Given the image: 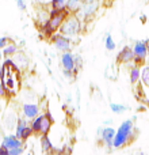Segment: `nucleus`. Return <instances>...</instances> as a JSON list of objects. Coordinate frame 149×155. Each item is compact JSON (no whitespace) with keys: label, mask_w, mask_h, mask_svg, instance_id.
<instances>
[{"label":"nucleus","mask_w":149,"mask_h":155,"mask_svg":"<svg viewBox=\"0 0 149 155\" xmlns=\"http://www.w3.org/2000/svg\"><path fill=\"white\" fill-rule=\"evenodd\" d=\"M68 14H69V11L67 8H64V10H53L52 8L50 12H49V18L42 25V31L49 37L56 31H59L60 26L64 22V19L67 18Z\"/></svg>","instance_id":"obj_1"},{"label":"nucleus","mask_w":149,"mask_h":155,"mask_svg":"<svg viewBox=\"0 0 149 155\" xmlns=\"http://www.w3.org/2000/svg\"><path fill=\"white\" fill-rule=\"evenodd\" d=\"M134 137V125L133 120H126L119 125L118 131L115 132V137L113 142V147L119 148L122 146L128 144L132 139Z\"/></svg>","instance_id":"obj_2"},{"label":"nucleus","mask_w":149,"mask_h":155,"mask_svg":"<svg viewBox=\"0 0 149 155\" xmlns=\"http://www.w3.org/2000/svg\"><path fill=\"white\" fill-rule=\"evenodd\" d=\"M59 31L61 33V34L69 37L71 40L77 37V35L80 34V31H81V19L77 16V14L69 12L67 15V18L64 19V22L61 23Z\"/></svg>","instance_id":"obj_3"},{"label":"nucleus","mask_w":149,"mask_h":155,"mask_svg":"<svg viewBox=\"0 0 149 155\" xmlns=\"http://www.w3.org/2000/svg\"><path fill=\"white\" fill-rule=\"evenodd\" d=\"M99 5H100L99 0H83L81 7L76 14L81 21H87L95 15L96 11L99 10Z\"/></svg>","instance_id":"obj_4"},{"label":"nucleus","mask_w":149,"mask_h":155,"mask_svg":"<svg viewBox=\"0 0 149 155\" xmlns=\"http://www.w3.org/2000/svg\"><path fill=\"white\" fill-rule=\"evenodd\" d=\"M52 42H53L54 48L60 52H68L72 48V42H71V38L67 37V35L61 34V33H54V34L50 35Z\"/></svg>","instance_id":"obj_5"},{"label":"nucleus","mask_w":149,"mask_h":155,"mask_svg":"<svg viewBox=\"0 0 149 155\" xmlns=\"http://www.w3.org/2000/svg\"><path fill=\"white\" fill-rule=\"evenodd\" d=\"M133 53H134V63L136 64H142L148 54L147 41H136L133 46Z\"/></svg>","instance_id":"obj_6"},{"label":"nucleus","mask_w":149,"mask_h":155,"mask_svg":"<svg viewBox=\"0 0 149 155\" xmlns=\"http://www.w3.org/2000/svg\"><path fill=\"white\" fill-rule=\"evenodd\" d=\"M61 65H62L64 70H69V71H74V72H77L76 61H74V54L71 53V51L62 52V54H61Z\"/></svg>","instance_id":"obj_7"},{"label":"nucleus","mask_w":149,"mask_h":155,"mask_svg":"<svg viewBox=\"0 0 149 155\" xmlns=\"http://www.w3.org/2000/svg\"><path fill=\"white\" fill-rule=\"evenodd\" d=\"M22 112H23L24 118L33 120V118H35L40 114V106H38L37 104L26 102V104H23V106H22Z\"/></svg>","instance_id":"obj_8"},{"label":"nucleus","mask_w":149,"mask_h":155,"mask_svg":"<svg viewBox=\"0 0 149 155\" xmlns=\"http://www.w3.org/2000/svg\"><path fill=\"white\" fill-rule=\"evenodd\" d=\"M118 63L121 64H129L130 61H134V53H133V48H129V46H125V48L121 49V52L117 56Z\"/></svg>","instance_id":"obj_9"},{"label":"nucleus","mask_w":149,"mask_h":155,"mask_svg":"<svg viewBox=\"0 0 149 155\" xmlns=\"http://www.w3.org/2000/svg\"><path fill=\"white\" fill-rule=\"evenodd\" d=\"M99 137L102 139V142L106 147H113V142H114L115 137V129L111 128V127H106V128L102 129V134Z\"/></svg>","instance_id":"obj_10"},{"label":"nucleus","mask_w":149,"mask_h":155,"mask_svg":"<svg viewBox=\"0 0 149 155\" xmlns=\"http://www.w3.org/2000/svg\"><path fill=\"white\" fill-rule=\"evenodd\" d=\"M2 146H4L5 148L11 150V148H14V147H19V146H23V140L19 139L16 135H8V136H4V137H3Z\"/></svg>","instance_id":"obj_11"},{"label":"nucleus","mask_w":149,"mask_h":155,"mask_svg":"<svg viewBox=\"0 0 149 155\" xmlns=\"http://www.w3.org/2000/svg\"><path fill=\"white\" fill-rule=\"evenodd\" d=\"M52 124H53V120H52L50 113H45V114H42V118H41V127H40V135H48L52 129Z\"/></svg>","instance_id":"obj_12"},{"label":"nucleus","mask_w":149,"mask_h":155,"mask_svg":"<svg viewBox=\"0 0 149 155\" xmlns=\"http://www.w3.org/2000/svg\"><path fill=\"white\" fill-rule=\"evenodd\" d=\"M140 79H141V70H140L138 64H136L130 68V82H132V84H137Z\"/></svg>","instance_id":"obj_13"},{"label":"nucleus","mask_w":149,"mask_h":155,"mask_svg":"<svg viewBox=\"0 0 149 155\" xmlns=\"http://www.w3.org/2000/svg\"><path fill=\"white\" fill-rule=\"evenodd\" d=\"M29 125L27 124V118H18V121H16V131H15V135L21 139L22 137V134H23V131L26 129V127Z\"/></svg>","instance_id":"obj_14"},{"label":"nucleus","mask_w":149,"mask_h":155,"mask_svg":"<svg viewBox=\"0 0 149 155\" xmlns=\"http://www.w3.org/2000/svg\"><path fill=\"white\" fill-rule=\"evenodd\" d=\"M83 0H68L67 2V10L72 14H76L81 7Z\"/></svg>","instance_id":"obj_15"},{"label":"nucleus","mask_w":149,"mask_h":155,"mask_svg":"<svg viewBox=\"0 0 149 155\" xmlns=\"http://www.w3.org/2000/svg\"><path fill=\"white\" fill-rule=\"evenodd\" d=\"M41 146H42V150L45 151V153H49V151L53 150V143H52L50 137L48 136V135H42V137H41Z\"/></svg>","instance_id":"obj_16"},{"label":"nucleus","mask_w":149,"mask_h":155,"mask_svg":"<svg viewBox=\"0 0 149 155\" xmlns=\"http://www.w3.org/2000/svg\"><path fill=\"white\" fill-rule=\"evenodd\" d=\"M110 109H111V112L115 113V114H121V113L129 110V106H125V105H122V104H110Z\"/></svg>","instance_id":"obj_17"},{"label":"nucleus","mask_w":149,"mask_h":155,"mask_svg":"<svg viewBox=\"0 0 149 155\" xmlns=\"http://www.w3.org/2000/svg\"><path fill=\"white\" fill-rule=\"evenodd\" d=\"M16 51H18V46L15 45V44H7V45L3 48V54H4L5 57L11 56V54H15Z\"/></svg>","instance_id":"obj_18"},{"label":"nucleus","mask_w":149,"mask_h":155,"mask_svg":"<svg viewBox=\"0 0 149 155\" xmlns=\"http://www.w3.org/2000/svg\"><path fill=\"white\" fill-rule=\"evenodd\" d=\"M68 0H50V8L53 10H64L67 8Z\"/></svg>","instance_id":"obj_19"},{"label":"nucleus","mask_w":149,"mask_h":155,"mask_svg":"<svg viewBox=\"0 0 149 155\" xmlns=\"http://www.w3.org/2000/svg\"><path fill=\"white\" fill-rule=\"evenodd\" d=\"M141 80L144 86L149 87V65H144L141 70Z\"/></svg>","instance_id":"obj_20"},{"label":"nucleus","mask_w":149,"mask_h":155,"mask_svg":"<svg viewBox=\"0 0 149 155\" xmlns=\"http://www.w3.org/2000/svg\"><path fill=\"white\" fill-rule=\"evenodd\" d=\"M104 46H106L107 51H114V49L117 48V44H115V41L113 40V37L110 34L106 35V40H104Z\"/></svg>","instance_id":"obj_21"},{"label":"nucleus","mask_w":149,"mask_h":155,"mask_svg":"<svg viewBox=\"0 0 149 155\" xmlns=\"http://www.w3.org/2000/svg\"><path fill=\"white\" fill-rule=\"evenodd\" d=\"M41 118H42V114H38L35 118H33V123H31V128H33V131H34V134H38V135H40Z\"/></svg>","instance_id":"obj_22"},{"label":"nucleus","mask_w":149,"mask_h":155,"mask_svg":"<svg viewBox=\"0 0 149 155\" xmlns=\"http://www.w3.org/2000/svg\"><path fill=\"white\" fill-rule=\"evenodd\" d=\"M33 134H34V131H33L31 125H27V127H26V129L23 131V134H22V137H21V139L23 140V142H26V140L29 139V137L31 136Z\"/></svg>","instance_id":"obj_23"},{"label":"nucleus","mask_w":149,"mask_h":155,"mask_svg":"<svg viewBox=\"0 0 149 155\" xmlns=\"http://www.w3.org/2000/svg\"><path fill=\"white\" fill-rule=\"evenodd\" d=\"M24 151V146H19V147H14L10 150V155H21Z\"/></svg>","instance_id":"obj_24"},{"label":"nucleus","mask_w":149,"mask_h":155,"mask_svg":"<svg viewBox=\"0 0 149 155\" xmlns=\"http://www.w3.org/2000/svg\"><path fill=\"white\" fill-rule=\"evenodd\" d=\"M62 74H64L65 78H68V79H74V71H69V70H62Z\"/></svg>","instance_id":"obj_25"},{"label":"nucleus","mask_w":149,"mask_h":155,"mask_svg":"<svg viewBox=\"0 0 149 155\" xmlns=\"http://www.w3.org/2000/svg\"><path fill=\"white\" fill-rule=\"evenodd\" d=\"M16 5H18V8L21 11H24L26 10V3H24V0H15Z\"/></svg>","instance_id":"obj_26"},{"label":"nucleus","mask_w":149,"mask_h":155,"mask_svg":"<svg viewBox=\"0 0 149 155\" xmlns=\"http://www.w3.org/2000/svg\"><path fill=\"white\" fill-rule=\"evenodd\" d=\"M74 61H76V70H79L81 65V56L80 54H74Z\"/></svg>","instance_id":"obj_27"},{"label":"nucleus","mask_w":149,"mask_h":155,"mask_svg":"<svg viewBox=\"0 0 149 155\" xmlns=\"http://www.w3.org/2000/svg\"><path fill=\"white\" fill-rule=\"evenodd\" d=\"M7 44H8V38L7 37H0V49L4 48Z\"/></svg>","instance_id":"obj_28"},{"label":"nucleus","mask_w":149,"mask_h":155,"mask_svg":"<svg viewBox=\"0 0 149 155\" xmlns=\"http://www.w3.org/2000/svg\"><path fill=\"white\" fill-rule=\"evenodd\" d=\"M5 93H7V90H5V84L4 83H0V97H4Z\"/></svg>","instance_id":"obj_29"},{"label":"nucleus","mask_w":149,"mask_h":155,"mask_svg":"<svg viewBox=\"0 0 149 155\" xmlns=\"http://www.w3.org/2000/svg\"><path fill=\"white\" fill-rule=\"evenodd\" d=\"M0 155H10V150L5 148L4 146H2V147H0Z\"/></svg>","instance_id":"obj_30"},{"label":"nucleus","mask_w":149,"mask_h":155,"mask_svg":"<svg viewBox=\"0 0 149 155\" xmlns=\"http://www.w3.org/2000/svg\"><path fill=\"white\" fill-rule=\"evenodd\" d=\"M2 75H3V65H2V63H0V79H2Z\"/></svg>","instance_id":"obj_31"},{"label":"nucleus","mask_w":149,"mask_h":155,"mask_svg":"<svg viewBox=\"0 0 149 155\" xmlns=\"http://www.w3.org/2000/svg\"><path fill=\"white\" fill-rule=\"evenodd\" d=\"M37 3H46V2H50V0H35Z\"/></svg>","instance_id":"obj_32"},{"label":"nucleus","mask_w":149,"mask_h":155,"mask_svg":"<svg viewBox=\"0 0 149 155\" xmlns=\"http://www.w3.org/2000/svg\"><path fill=\"white\" fill-rule=\"evenodd\" d=\"M111 123H113L111 120H106V121H104V125H107V124H111Z\"/></svg>","instance_id":"obj_33"},{"label":"nucleus","mask_w":149,"mask_h":155,"mask_svg":"<svg viewBox=\"0 0 149 155\" xmlns=\"http://www.w3.org/2000/svg\"><path fill=\"white\" fill-rule=\"evenodd\" d=\"M148 53H149V44H148Z\"/></svg>","instance_id":"obj_34"},{"label":"nucleus","mask_w":149,"mask_h":155,"mask_svg":"<svg viewBox=\"0 0 149 155\" xmlns=\"http://www.w3.org/2000/svg\"><path fill=\"white\" fill-rule=\"evenodd\" d=\"M0 57H2V52H0Z\"/></svg>","instance_id":"obj_35"},{"label":"nucleus","mask_w":149,"mask_h":155,"mask_svg":"<svg viewBox=\"0 0 149 155\" xmlns=\"http://www.w3.org/2000/svg\"><path fill=\"white\" fill-rule=\"evenodd\" d=\"M147 44H149V41H147Z\"/></svg>","instance_id":"obj_36"}]
</instances>
